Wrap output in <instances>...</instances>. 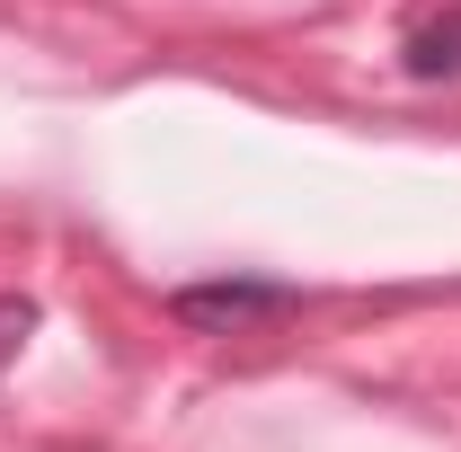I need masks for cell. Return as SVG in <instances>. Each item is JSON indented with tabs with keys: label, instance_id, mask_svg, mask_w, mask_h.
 Returning a JSON list of instances; mask_svg holds the SVG:
<instances>
[{
	"label": "cell",
	"instance_id": "obj_1",
	"mask_svg": "<svg viewBox=\"0 0 461 452\" xmlns=\"http://www.w3.org/2000/svg\"><path fill=\"white\" fill-rule=\"evenodd\" d=\"M276 311H293L285 284H186L177 293L186 329H249V320H276Z\"/></svg>",
	"mask_w": 461,
	"mask_h": 452
},
{
	"label": "cell",
	"instance_id": "obj_3",
	"mask_svg": "<svg viewBox=\"0 0 461 452\" xmlns=\"http://www.w3.org/2000/svg\"><path fill=\"white\" fill-rule=\"evenodd\" d=\"M27 329H36V302H27V293H0V364L27 346Z\"/></svg>",
	"mask_w": 461,
	"mask_h": 452
},
{
	"label": "cell",
	"instance_id": "obj_2",
	"mask_svg": "<svg viewBox=\"0 0 461 452\" xmlns=\"http://www.w3.org/2000/svg\"><path fill=\"white\" fill-rule=\"evenodd\" d=\"M408 71H417V80H461V9L426 18V27L408 36Z\"/></svg>",
	"mask_w": 461,
	"mask_h": 452
}]
</instances>
